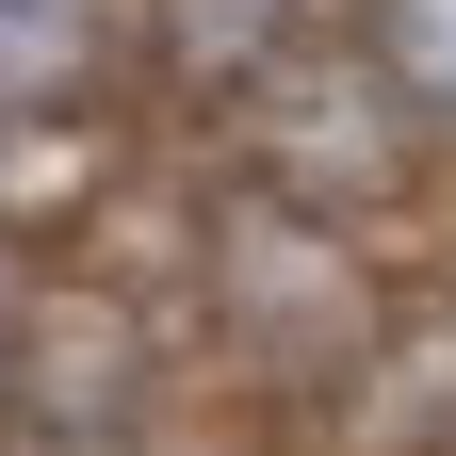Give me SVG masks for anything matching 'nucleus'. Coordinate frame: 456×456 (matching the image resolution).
<instances>
[{
	"label": "nucleus",
	"instance_id": "nucleus-1",
	"mask_svg": "<svg viewBox=\"0 0 456 456\" xmlns=\"http://www.w3.org/2000/svg\"><path fill=\"white\" fill-rule=\"evenodd\" d=\"M196 326H212V359L261 375V391H359V359H375L391 310H375L342 212H294V196L245 180L196 228Z\"/></svg>",
	"mask_w": 456,
	"mask_h": 456
},
{
	"label": "nucleus",
	"instance_id": "nucleus-2",
	"mask_svg": "<svg viewBox=\"0 0 456 456\" xmlns=\"http://www.w3.org/2000/svg\"><path fill=\"white\" fill-rule=\"evenodd\" d=\"M228 131V180H261V196H294V212H342V228H375L391 196L424 180V114L391 98V66L359 33H310V49H277V66L212 114Z\"/></svg>",
	"mask_w": 456,
	"mask_h": 456
},
{
	"label": "nucleus",
	"instance_id": "nucleus-3",
	"mask_svg": "<svg viewBox=\"0 0 456 456\" xmlns=\"http://www.w3.org/2000/svg\"><path fill=\"white\" fill-rule=\"evenodd\" d=\"M163 440V359L114 294H66L17 326V391H0V456H147Z\"/></svg>",
	"mask_w": 456,
	"mask_h": 456
},
{
	"label": "nucleus",
	"instance_id": "nucleus-4",
	"mask_svg": "<svg viewBox=\"0 0 456 456\" xmlns=\"http://www.w3.org/2000/svg\"><path fill=\"white\" fill-rule=\"evenodd\" d=\"M131 82L147 66L114 0H0V131H98Z\"/></svg>",
	"mask_w": 456,
	"mask_h": 456
},
{
	"label": "nucleus",
	"instance_id": "nucleus-5",
	"mask_svg": "<svg viewBox=\"0 0 456 456\" xmlns=\"http://www.w3.org/2000/svg\"><path fill=\"white\" fill-rule=\"evenodd\" d=\"M310 33H326V0H131V66L163 98H196V114H228L277 49H310Z\"/></svg>",
	"mask_w": 456,
	"mask_h": 456
},
{
	"label": "nucleus",
	"instance_id": "nucleus-6",
	"mask_svg": "<svg viewBox=\"0 0 456 456\" xmlns=\"http://www.w3.org/2000/svg\"><path fill=\"white\" fill-rule=\"evenodd\" d=\"M359 49L391 66V98L456 147V0H359Z\"/></svg>",
	"mask_w": 456,
	"mask_h": 456
},
{
	"label": "nucleus",
	"instance_id": "nucleus-7",
	"mask_svg": "<svg viewBox=\"0 0 456 456\" xmlns=\"http://www.w3.org/2000/svg\"><path fill=\"white\" fill-rule=\"evenodd\" d=\"M0 391H17V326H0Z\"/></svg>",
	"mask_w": 456,
	"mask_h": 456
},
{
	"label": "nucleus",
	"instance_id": "nucleus-8",
	"mask_svg": "<svg viewBox=\"0 0 456 456\" xmlns=\"http://www.w3.org/2000/svg\"><path fill=\"white\" fill-rule=\"evenodd\" d=\"M0 147H17V131H0Z\"/></svg>",
	"mask_w": 456,
	"mask_h": 456
}]
</instances>
